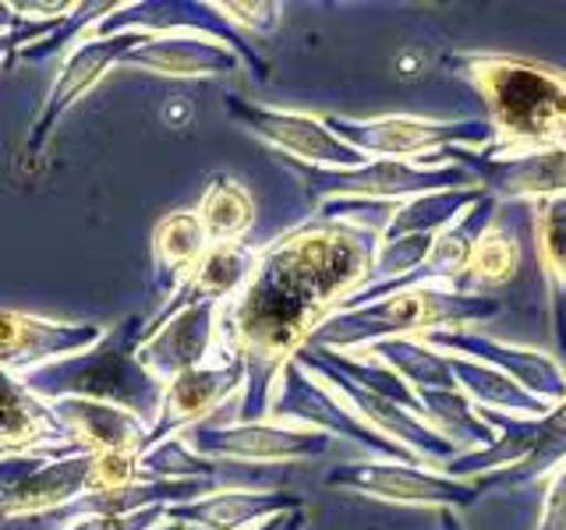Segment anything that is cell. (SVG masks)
Listing matches in <instances>:
<instances>
[{
    "label": "cell",
    "instance_id": "obj_12",
    "mask_svg": "<svg viewBox=\"0 0 566 530\" xmlns=\"http://www.w3.org/2000/svg\"><path fill=\"white\" fill-rule=\"evenodd\" d=\"M88 470H93V453L50 459L25 485L0 495V520L46 517L53 509H64L67 502H75L78 495L88 491Z\"/></svg>",
    "mask_w": 566,
    "mask_h": 530
},
{
    "label": "cell",
    "instance_id": "obj_15",
    "mask_svg": "<svg viewBox=\"0 0 566 530\" xmlns=\"http://www.w3.org/2000/svg\"><path fill=\"white\" fill-rule=\"evenodd\" d=\"M283 499L276 495H252V491H217L185 506H167L164 520L181 527H209V530H238L262 512L280 509Z\"/></svg>",
    "mask_w": 566,
    "mask_h": 530
},
{
    "label": "cell",
    "instance_id": "obj_8",
    "mask_svg": "<svg viewBox=\"0 0 566 530\" xmlns=\"http://www.w3.org/2000/svg\"><path fill=\"white\" fill-rule=\"evenodd\" d=\"M0 449L4 453H35V449H61L85 453L75 446L64 424L53 417L50 403L35 400L22 379L11 371H0Z\"/></svg>",
    "mask_w": 566,
    "mask_h": 530
},
{
    "label": "cell",
    "instance_id": "obj_24",
    "mask_svg": "<svg viewBox=\"0 0 566 530\" xmlns=\"http://www.w3.org/2000/svg\"><path fill=\"white\" fill-rule=\"evenodd\" d=\"M18 25H22V18L14 14V8H11V4H0V35H4V32H14Z\"/></svg>",
    "mask_w": 566,
    "mask_h": 530
},
{
    "label": "cell",
    "instance_id": "obj_13",
    "mask_svg": "<svg viewBox=\"0 0 566 530\" xmlns=\"http://www.w3.org/2000/svg\"><path fill=\"white\" fill-rule=\"evenodd\" d=\"M188 449L199 456H230V459H287L312 449V435L262 428V424H241V428H212V424H195L188 428Z\"/></svg>",
    "mask_w": 566,
    "mask_h": 530
},
{
    "label": "cell",
    "instance_id": "obj_22",
    "mask_svg": "<svg viewBox=\"0 0 566 530\" xmlns=\"http://www.w3.org/2000/svg\"><path fill=\"white\" fill-rule=\"evenodd\" d=\"M67 18V14H64ZM64 18H53V22H25L22 18V25H18L14 32H4L0 35V64H14V53L22 50V46H29V43H40V40H46V35L57 29Z\"/></svg>",
    "mask_w": 566,
    "mask_h": 530
},
{
    "label": "cell",
    "instance_id": "obj_16",
    "mask_svg": "<svg viewBox=\"0 0 566 530\" xmlns=\"http://www.w3.org/2000/svg\"><path fill=\"white\" fill-rule=\"evenodd\" d=\"M227 110L234 117H241L248 128L259 131L262 138L276 141V146L291 149L297 156H308V159H336L340 156L336 141L318 128V124H312L305 117L270 114V110H259V106H248L241 99H227Z\"/></svg>",
    "mask_w": 566,
    "mask_h": 530
},
{
    "label": "cell",
    "instance_id": "obj_11",
    "mask_svg": "<svg viewBox=\"0 0 566 530\" xmlns=\"http://www.w3.org/2000/svg\"><path fill=\"white\" fill-rule=\"evenodd\" d=\"M120 64L153 71V75L195 78V75H223V71H234L238 57H234V50L202 40V35L174 32V35H146Z\"/></svg>",
    "mask_w": 566,
    "mask_h": 530
},
{
    "label": "cell",
    "instance_id": "obj_21",
    "mask_svg": "<svg viewBox=\"0 0 566 530\" xmlns=\"http://www.w3.org/2000/svg\"><path fill=\"white\" fill-rule=\"evenodd\" d=\"M159 523H164V506L124 512V517H85V520L67 523L64 530H153Z\"/></svg>",
    "mask_w": 566,
    "mask_h": 530
},
{
    "label": "cell",
    "instance_id": "obj_9",
    "mask_svg": "<svg viewBox=\"0 0 566 530\" xmlns=\"http://www.w3.org/2000/svg\"><path fill=\"white\" fill-rule=\"evenodd\" d=\"M255 262L259 258L248 252L244 244L209 247V252L202 255V262L188 273V279L170 294V300H164V308H159L153 318H146V326H142V340L153 336L164 322H170L177 311H185L191 305H217V300L227 297L230 290H241V283L252 276Z\"/></svg>",
    "mask_w": 566,
    "mask_h": 530
},
{
    "label": "cell",
    "instance_id": "obj_1",
    "mask_svg": "<svg viewBox=\"0 0 566 530\" xmlns=\"http://www.w3.org/2000/svg\"><path fill=\"white\" fill-rule=\"evenodd\" d=\"M358 269L361 247L340 226L294 230L255 262L217 322L223 353L248 371L244 417L262 411L283 358L312 332L329 300L350 287Z\"/></svg>",
    "mask_w": 566,
    "mask_h": 530
},
{
    "label": "cell",
    "instance_id": "obj_3",
    "mask_svg": "<svg viewBox=\"0 0 566 530\" xmlns=\"http://www.w3.org/2000/svg\"><path fill=\"white\" fill-rule=\"evenodd\" d=\"M142 40H146V35H138V32H120V35H93V32H85L82 40L67 50V57H64V64L57 71V78H53V85H50V96L43 103V110H40V117H35V124H32V135L25 141V152L32 159L46 149L53 128H57V120L106 75V71L117 67L124 57H128V53Z\"/></svg>",
    "mask_w": 566,
    "mask_h": 530
},
{
    "label": "cell",
    "instance_id": "obj_2",
    "mask_svg": "<svg viewBox=\"0 0 566 530\" xmlns=\"http://www.w3.org/2000/svg\"><path fill=\"white\" fill-rule=\"evenodd\" d=\"M142 326H146V318L128 315L124 322L106 329L96 347L25 371L22 385L43 403H57L67 396L111 403L153 428L159 403H164V385L138 364Z\"/></svg>",
    "mask_w": 566,
    "mask_h": 530
},
{
    "label": "cell",
    "instance_id": "obj_27",
    "mask_svg": "<svg viewBox=\"0 0 566 530\" xmlns=\"http://www.w3.org/2000/svg\"><path fill=\"white\" fill-rule=\"evenodd\" d=\"M0 456H4V449H0Z\"/></svg>",
    "mask_w": 566,
    "mask_h": 530
},
{
    "label": "cell",
    "instance_id": "obj_5",
    "mask_svg": "<svg viewBox=\"0 0 566 530\" xmlns=\"http://www.w3.org/2000/svg\"><path fill=\"white\" fill-rule=\"evenodd\" d=\"M244 375V364L238 358H227L223 364H199L177 375L170 385H164V403L153 421V428L146 435V453L167 438H177V432L195 428L209 411L234 393V385Z\"/></svg>",
    "mask_w": 566,
    "mask_h": 530
},
{
    "label": "cell",
    "instance_id": "obj_6",
    "mask_svg": "<svg viewBox=\"0 0 566 530\" xmlns=\"http://www.w3.org/2000/svg\"><path fill=\"white\" fill-rule=\"evenodd\" d=\"M177 29H195L206 35L244 50V40L220 14L217 4H195V0H135V4H120L114 14H106L93 29V35H120V32H138V35H174Z\"/></svg>",
    "mask_w": 566,
    "mask_h": 530
},
{
    "label": "cell",
    "instance_id": "obj_20",
    "mask_svg": "<svg viewBox=\"0 0 566 530\" xmlns=\"http://www.w3.org/2000/svg\"><path fill=\"white\" fill-rule=\"evenodd\" d=\"M142 481L138 477V453H93V470H88V491H114Z\"/></svg>",
    "mask_w": 566,
    "mask_h": 530
},
{
    "label": "cell",
    "instance_id": "obj_10",
    "mask_svg": "<svg viewBox=\"0 0 566 530\" xmlns=\"http://www.w3.org/2000/svg\"><path fill=\"white\" fill-rule=\"evenodd\" d=\"M50 411L67 428V435L75 438V446L85 453H146L149 424L120 411V406L67 396L50 403Z\"/></svg>",
    "mask_w": 566,
    "mask_h": 530
},
{
    "label": "cell",
    "instance_id": "obj_23",
    "mask_svg": "<svg viewBox=\"0 0 566 530\" xmlns=\"http://www.w3.org/2000/svg\"><path fill=\"white\" fill-rule=\"evenodd\" d=\"M220 11H227L238 22H248L255 29H273L276 22V4H217Z\"/></svg>",
    "mask_w": 566,
    "mask_h": 530
},
{
    "label": "cell",
    "instance_id": "obj_25",
    "mask_svg": "<svg viewBox=\"0 0 566 530\" xmlns=\"http://www.w3.org/2000/svg\"><path fill=\"white\" fill-rule=\"evenodd\" d=\"M153 530H188V527H181V523H167V520H164V523L153 527Z\"/></svg>",
    "mask_w": 566,
    "mask_h": 530
},
{
    "label": "cell",
    "instance_id": "obj_4",
    "mask_svg": "<svg viewBox=\"0 0 566 530\" xmlns=\"http://www.w3.org/2000/svg\"><path fill=\"white\" fill-rule=\"evenodd\" d=\"M106 336L96 322H53V318L0 308V371L22 379L25 371L96 347Z\"/></svg>",
    "mask_w": 566,
    "mask_h": 530
},
{
    "label": "cell",
    "instance_id": "obj_18",
    "mask_svg": "<svg viewBox=\"0 0 566 530\" xmlns=\"http://www.w3.org/2000/svg\"><path fill=\"white\" fill-rule=\"evenodd\" d=\"M120 4L117 0H85V4H75V11H71L64 22L53 29L46 40H40V43H29V46H22L14 53V61H25V64H43V61H50V57H57V53H64L67 46H75L85 32H93L106 14H114Z\"/></svg>",
    "mask_w": 566,
    "mask_h": 530
},
{
    "label": "cell",
    "instance_id": "obj_7",
    "mask_svg": "<svg viewBox=\"0 0 566 530\" xmlns=\"http://www.w3.org/2000/svg\"><path fill=\"white\" fill-rule=\"evenodd\" d=\"M212 332H217V305H191L138 343V364L159 385H170L177 375L206 364Z\"/></svg>",
    "mask_w": 566,
    "mask_h": 530
},
{
    "label": "cell",
    "instance_id": "obj_19",
    "mask_svg": "<svg viewBox=\"0 0 566 530\" xmlns=\"http://www.w3.org/2000/svg\"><path fill=\"white\" fill-rule=\"evenodd\" d=\"M142 481H191V477H212V464L195 449H188L185 438H167L138 456Z\"/></svg>",
    "mask_w": 566,
    "mask_h": 530
},
{
    "label": "cell",
    "instance_id": "obj_26",
    "mask_svg": "<svg viewBox=\"0 0 566 530\" xmlns=\"http://www.w3.org/2000/svg\"><path fill=\"white\" fill-rule=\"evenodd\" d=\"M262 530H273V527H262Z\"/></svg>",
    "mask_w": 566,
    "mask_h": 530
},
{
    "label": "cell",
    "instance_id": "obj_17",
    "mask_svg": "<svg viewBox=\"0 0 566 530\" xmlns=\"http://www.w3.org/2000/svg\"><path fill=\"white\" fill-rule=\"evenodd\" d=\"M195 216L202 223V234H206L209 247L238 244L244 237V230L255 220V205L241 184L227 181V177H217V181L206 188Z\"/></svg>",
    "mask_w": 566,
    "mask_h": 530
},
{
    "label": "cell",
    "instance_id": "obj_14",
    "mask_svg": "<svg viewBox=\"0 0 566 530\" xmlns=\"http://www.w3.org/2000/svg\"><path fill=\"white\" fill-rule=\"evenodd\" d=\"M209 252V241L202 234V223L195 212H167L153 226V287L156 294L170 300V294L188 279V273Z\"/></svg>",
    "mask_w": 566,
    "mask_h": 530
}]
</instances>
